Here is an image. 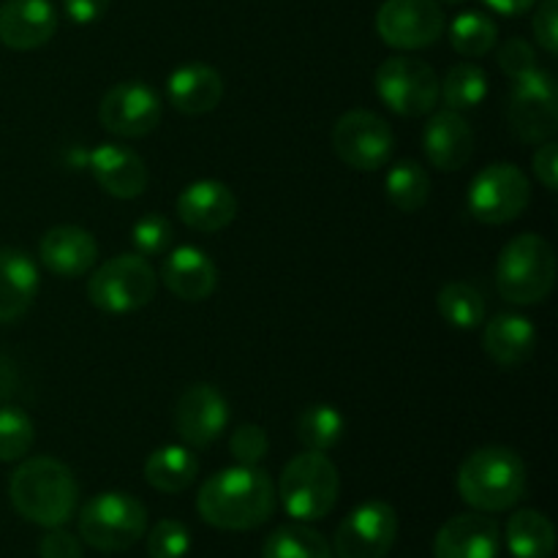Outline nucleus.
Masks as SVG:
<instances>
[{
	"label": "nucleus",
	"instance_id": "obj_1",
	"mask_svg": "<svg viewBox=\"0 0 558 558\" xmlns=\"http://www.w3.org/2000/svg\"><path fill=\"white\" fill-rule=\"evenodd\" d=\"M202 521L221 532H251L270 521L276 485L259 466H229L213 474L196 496Z\"/></svg>",
	"mask_w": 558,
	"mask_h": 558
},
{
	"label": "nucleus",
	"instance_id": "obj_2",
	"mask_svg": "<svg viewBox=\"0 0 558 558\" xmlns=\"http://www.w3.org/2000/svg\"><path fill=\"white\" fill-rule=\"evenodd\" d=\"M11 507L41 529L65 526L76 515L80 485L63 461L36 456L22 461L9 480Z\"/></svg>",
	"mask_w": 558,
	"mask_h": 558
},
{
	"label": "nucleus",
	"instance_id": "obj_3",
	"mask_svg": "<svg viewBox=\"0 0 558 558\" xmlns=\"http://www.w3.org/2000/svg\"><path fill=\"white\" fill-rule=\"evenodd\" d=\"M458 494L477 512L512 510L526 494V463L510 447H480L458 469Z\"/></svg>",
	"mask_w": 558,
	"mask_h": 558
},
{
	"label": "nucleus",
	"instance_id": "obj_4",
	"mask_svg": "<svg viewBox=\"0 0 558 558\" xmlns=\"http://www.w3.org/2000/svg\"><path fill=\"white\" fill-rule=\"evenodd\" d=\"M556 283L554 248L539 234H518L496 259V289L512 305H537L548 300Z\"/></svg>",
	"mask_w": 558,
	"mask_h": 558
},
{
	"label": "nucleus",
	"instance_id": "obj_5",
	"mask_svg": "<svg viewBox=\"0 0 558 558\" xmlns=\"http://www.w3.org/2000/svg\"><path fill=\"white\" fill-rule=\"evenodd\" d=\"M341 490L338 469L325 452H300L283 466L278 480V499L298 521H319L330 515Z\"/></svg>",
	"mask_w": 558,
	"mask_h": 558
},
{
	"label": "nucleus",
	"instance_id": "obj_6",
	"mask_svg": "<svg viewBox=\"0 0 558 558\" xmlns=\"http://www.w3.org/2000/svg\"><path fill=\"white\" fill-rule=\"evenodd\" d=\"M147 510L136 496L123 490H107L80 510V537L104 554L129 550L145 537Z\"/></svg>",
	"mask_w": 558,
	"mask_h": 558
},
{
	"label": "nucleus",
	"instance_id": "obj_7",
	"mask_svg": "<svg viewBox=\"0 0 558 558\" xmlns=\"http://www.w3.org/2000/svg\"><path fill=\"white\" fill-rule=\"evenodd\" d=\"M158 276L150 262L140 254L112 256L96 267L87 281V298L107 314H131L156 298Z\"/></svg>",
	"mask_w": 558,
	"mask_h": 558
},
{
	"label": "nucleus",
	"instance_id": "obj_8",
	"mask_svg": "<svg viewBox=\"0 0 558 558\" xmlns=\"http://www.w3.org/2000/svg\"><path fill=\"white\" fill-rule=\"evenodd\" d=\"M376 96L401 118H423L439 101V76L420 58H387L374 76Z\"/></svg>",
	"mask_w": 558,
	"mask_h": 558
},
{
	"label": "nucleus",
	"instance_id": "obj_9",
	"mask_svg": "<svg viewBox=\"0 0 558 558\" xmlns=\"http://www.w3.org/2000/svg\"><path fill=\"white\" fill-rule=\"evenodd\" d=\"M469 213L480 223L501 227L521 216L532 199V183L515 163H490L469 185Z\"/></svg>",
	"mask_w": 558,
	"mask_h": 558
},
{
	"label": "nucleus",
	"instance_id": "obj_10",
	"mask_svg": "<svg viewBox=\"0 0 558 558\" xmlns=\"http://www.w3.org/2000/svg\"><path fill=\"white\" fill-rule=\"evenodd\" d=\"M510 125L523 142H548L558 131V87L554 74L532 69L512 80L507 101Z\"/></svg>",
	"mask_w": 558,
	"mask_h": 558
},
{
	"label": "nucleus",
	"instance_id": "obj_11",
	"mask_svg": "<svg viewBox=\"0 0 558 558\" xmlns=\"http://www.w3.org/2000/svg\"><path fill=\"white\" fill-rule=\"evenodd\" d=\"M392 145L396 136L390 123L368 109H352L341 114L332 129V147L338 158L357 172H376L385 167L392 156Z\"/></svg>",
	"mask_w": 558,
	"mask_h": 558
},
{
	"label": "nucleus",
	"instance_id": "obj_12",
	"mask_svg": "<svg viewBox=\"0 0 558 558\" xmlns=\"http://www.w3.org/2000/svg\"><path fill=\"white\" fill-rule=\"evenodd\" d=\"M376 33L392 49H425L445 33L439 0H385L376 11Z\"/></svg>",
	"mask_w": 558,
	"mask_h": 558
},
{
	"label": "nucleus",
	"instance_id": "obj_13",
	"mask_svg": "<svg viewBox=\"0 0 558 558\" xmlns=\"http://www.w3.org/2000/svg\"><path fill=\"white\" fill-rule=\"evenodd\" d=\"M398 537V515L387 501H365L336 529L332 554L338 558H385Z\"/></svg>",
	"mask_w": 558,
	"mask_h": 558
},
{
	"label": "nucleus",
	"instance_id": "obj_14",
	"mask_svg": "<svg viewBox=\"0 0 558 558\" xmlns=\"http://www.w3.org/2000/svg\"><path fill=\"white\" fill-rule=\"evenodd\" d=\"M161 96L150 85L131 80L114 85L101 98L98 120H101V125L109 134L125 136V140H140V136H147L161 123Z\"/></svg>",
	"mask_w": 558,
	"mask_h": 558
},
{
	"label": "nucleus",
	"instance_id": "obj_15",
	"mask_svg": "<svg viewBox=\"0 0 558 558\" xmlns=\"http://www.w3.org/2000/svg\"><path fill=\"white\" fill-rule=\"evenodd\" d=\"M229 425V403L213 385H191L174 407V428L191 447H210Z\"/></svg>",
	"mask_w": 558,
	"mask_h": 558
},
{
	"label": "nucleus",
	"instance_id": "obj_16",
	"mask_svg": "<svg viewBox=\"0 0 558 558\" xmlns=\"http://www.w3.org/2000/svg\"><path fill=\"white\" fill-rule=\"evenodd\" d=\"M58 31L52 0H3L0 3V44L16 52L44 47Z\"/></svg>",
	"mask_w": 558,
	"mask_h": 558
},
{
	"label": "nucleus",
	"instance_id": "obj_17",
	"mask_svg": "<svg viewBox=\"0 0 558 558\" xmlns=\"http://www.w3.org/2000/svg\"><path fill=\"white\" fill-rule=\"evenodd\" d=\"M499 523L485 512H463L450 518L434 539L436 558H499Z\"/></svg>",
	"mask_w": 558,
	"mask_h": 558
},
{
	"label": "nucleus",
	"instance_id": "obj_18",
	"mask_svg": "<svg viewBox=\"0 0 558 558\" xmlns=\"http://www.w3.org/2000/svg\"><path fill=\"white\" fill-rule=\"evenodd\" d=\"M178 216L196 232H221L238 216V199L221 180H196L178 196Z\"/></svg>",
	"mask_w": 558,
	"mask_h": 558
},
{
	"label": "nucleus",
	"instance_id": "obj_19",
	"mask_svg": "<svg viewBox=\"0 0 558 558\" xmlns=\"http://www.w3.org/2000/svg\"><path fill=\"white\" fill-rule=\"evenodd\" d=\"M423 150L441 172H458L474 156V131L461 112H436L423 129Z\"/></svg>",
	"mask_w": 558,
	"mask_h": 558
},
{
	"label": "nucleus",
	"instance_id": "obj_20",
	"mask_svg": "<svg viewBox=\"0 0 558 558\" xmlns=\"http://www.w3.org/2000/svg\"><path fill=\"white\" fill-rule=\"evenodd\" d=\"M38 259L49 272L60 278H80L93 270L98 259V243L87 229L52 227L38 243Z\"/></svg>",
	"mask_w": 558,
	"mask_h": 558
},
{
	"label": "nucleus",
	"instance_id": "obj_21",
	"mask_svg": "<svg viewBox=\"0 0 558 558\" xmlns=\"http://www.w3.org/2000/svg\"><path fill=\"white\" fill-rule=\"evenodd\" d=\"M87 167H90L96 183L114 199H136L147 189L145 161L134 150L114 145V142L98 145L87 156Z\"/></svg>",
	"mask_w": 558,
	"mask_h": 558
},
{
	"label": "nucleus",
	"instance_id": "obj_22",
	"mask_svg": "<svg viewBox=\"0 0 558 558\" xmlns=\"http://www.w3.org/2000/svg\"><path fill=\"white\" fill-rule=\"evenodd\" d=\"M161 281L167 283L174 298L185 300V303H199L216 292V262L196 245H180L163 259Z\"/></svg>",
	"mask_w": 558,
	"mask_h": 558
},
{
	"label": "nucleus",
	"instance_id": "obj_23",
	"mask_svg": "<svg viewBox=\"0 0 558 558\" xmlns=\"http://www.w3.org/2000/svg\"><path fill=\"white\" fill-rule=\"evenodd\" d=\"M41 276L31 254L20 248H0V325L16 322L31 311Z\"/></svg>",
	"mask_w": 558,
	"mask_h": 558
},
{
	"label": "nucleus",
	"instance_id": "obj_24",
	"mask_svg": "<svg viewBox=\"0 0 558 558\" xmlns=\"http://www.w3.org/2000/svg\"><path fill=\"white\" fill-rule=\"evenodd\" d=\"M167 98L178 112L207 114L221 104L223 80L213 65L185 63L169 74Z\"/></svg>",
	"mask_w": 558,
	"mask_h": 558
},
{
	"label": "nucleus",
	"instance_id": "obj_25",
	"mask_svg": "<svg viewBox=\"0 0 558 558\" xmlns=\"http://www.w3.org/2000/svg\"><path fill=\"white\" fill-rule=\"evenodd\" d=\"M483 349L501 368H518L537 349V330L523 314H496L483 330Z\"/></svg>",
	"mask_w": 558,
	"mask_h": 558
},
{
	"label": "nucleus",
	"instance_id": "obj_26",
	"mask_svg": "<svg viewBox=\"0 0 558 558\" xmlns=\"http://www.w3.org/2000/svg\"><path fill=\"white\" fill-rule=\"evenodd\" d=\"M199 461L189 447L163 445L145 461V480L161 494H183L194 485Z\"/></svg>",
	"mask_w": 558,
	"mask_h": 558
},
{
	"label": "nucleus",
	"instance_id": "obj_27",
	"mask_svg": "<svg viewBox=\"0 0 558 558\" xmlns=\"http://www.w3.org/2000/svg\"><path fill=\"white\" fill-rule=\"evenodd\" d=\"M505 539L512 558H550L556 550L554 523L537 510H518L507 521Z\"/></svg>",
	"mask_w": 558,
	"mask_h": 558
},
{
	"label": "nucleus",
	"instance_id": "obj_28",
	"mask_svg": "<svg viewBox=\"0 0 558 558\" xmlns=\"http://www.w3.org/2000/svg\"><path fill=\"white\" fill-rule=\"evenodd\" d=\"M262 558H332V548L316 529L287 523L265 539Z\"/></svg>",
	"mask_w": 558,
	"mask_h": 558
},
{
	"label": "nucleus",
	"instance_id": "obj_29",
	"mask_svg": "<svg viewBox=\"0 0 558 558\" xmlns=\"http://www.w3.org/2000/svg\"><path fill=\"white\" fill-rule=\"evenodd\" d=\"M385 191L390 196L392 205L403 213H417L428 205L430 199V178L420 161H398L396 167L387 172Z\"/></svg>",
	"mask_w": 558,
	"mask_h": 558
},
{
	"label": "nucleus",
	"instance_id": "obj_30",
	"mask_svg": "<svg viewBox=\"0 0 558 558\" xmlns=\"http://www.w3.org/2000/svg\"><path fill=\"white\" fill-rule=\"evenodd\" d=\"M343 428V414L338 412L330 403H314V407L303 409L298 417L294 434H298L300 445L311 452H327L341 441Z\"/></svg>",
	"mask_w": 558,
	"mask_h": 558
},
{
	"label": "nucleus",
	"instance_id": "obj_31",
	"mask_svg": "<svg viewBox=\"0 0 558 558\" xmlns=\"http://www.w3.org/2000/svg\"><path fill=\"white\" fill-rule=\"evenodd\" d=\"M436 305H439L441 319L458 330H474L485 322V298L477 287L466 281L445 283L439 298H436Z\"/></svg>",
	"mask_w": 558,
	"mask_h": 558
},
{
	"label": "nucleus",
	"instance_id": "obj_32",
	"mask_svg": "<svg viewBox=\"0 0 558 558\" xmlns=\"http://www.w3.org/2000/svg\"><path fill=\"white\" fill-rule=\"evenodd\" d=\"M439 96L445 98L447 109L452 112H466L480 107L488 96V74L477 63L452 65L439 82Z\"/></svg>",
	"mask_w": 558,
	"mask_h": 558
},
{
	"label": "nucleus",
	"instance_id": "obj_33",
	"mask_svg": "<svg viewBox=\"0 0 558 558\" xmlns=\"http://www.w3.org/2000/svg\"><path fill=\"white\" fill-rule=\"evenodd\" d=\"M499 41V27L483 11H463L450 25V44L463 58H483Z\"/></svg>",
	"mask_w": 558,
	"mask_h": 558
},
{
	"label": "nucleus",
	"instance_id": "obj_34",
	"mask_svg": "<svg viewBox=\"0 0 558 558\" xmlns=\"http://www.w3.org/2000/svg\"><path fill=\"white\" fill-rule=\"evenodd\" d=\"M36 441V425L22 409L0 407V461L14 463L31 452Z\"/></svg>",
	"mask_w": 558,
	"mask_h": 558
},
{
	"label": "nucleus",
	"instance_id": "obj_35",
	"mask_svg": "<svg viewBox=\"0 0 558 558\" xmlns=\"http://www.w3.org/2000/svg\"><path fill=\"white\" fill-rule=\"evenodd\" d=\"M191 550V532L180 521H161L147 532V556L183 558Z\"/></svg>",
	"mask_w": 558,
	"mask_h": 558
},
{
	"label": "nucleus",
	"instance_id": "obj_36",
	"mask_svg": "<svg viewBox=\"0 0 558 558\" xmlns=\"http://www.w3.org/2000/svg\"><path fill=\"white\" fill-rule=\"evenodd\" d=\"M172 234L174 232L169 218L150 213V216H142L140 221L134 223V229H131V243H134L140 256H158L169 248Z\"/></svg>",
	"mask_w": 558,
	"mask_h": 558
},
{
	"label": "nucleus",
	"instance_id": "obj_37",
	"mask_svg": "<svg viewBox=\"0 0 558 558\" xmlns=\"http://www.w3.org/2000/svg\"><path fill=\"white\" fill-rule=\"evenodd\" d=\"M267 450H270V439L262 425H240L229 439V452L240 466H259Z\"/></svg>",
	"mask_w": 558,
	"mask_h": 558
},
{
	"label": "nucleus",
	"instance_id": "obj_38",
	"mask_svg": "<svg viewBox=\"0 0 558 558\" xmlns=\"http://www.w3.org/2000/svg\"><path fill=\"white\" fill-rule=\"evenodd\" d=\"M499 69L505 71L510 80H518V76L529 74L532 69H537V58H534V47L523 38H510L499 47Z\"/></svg>",
	"mask_w": 558,
	"mask_h": 558
},
{
	"label": "nucleus",
	"instance_id": "obj_39",
	"mask_svg": "<svg viewBox=\"0 0 558 558\" xmlns=\"http://www.w3.org/2000/svg\"><path fill=\"white\" fill-rule=\"evenodd\" d=\"M532 31L545 52H558V0H537V14L532 20Z\"/></svg>",
	"mask_w": 558,
	"mask_h": 558
},
{
	"label": "nucleus",
	"instance_id": "obj_40",
	"mask_svg": "<svg viewBox=\"0 0 558 558\" xmlns=\"http://www.w3.org/2000/svg\"><path fill=\"white\" fill-rule=\"evenodd\" d=\"M38 556L41 558H82V543L63 526L47 529L38 545Z\"/></svg>",
	"mask_w": 558,
	"mask_h": 558
},
{
	"label": "nucleus",
	"instance_id": "obj_41",
	"mask_svg": "<svg viewBox=\"0 0 558 558\" xmlns=\"http://www.w3.org/2000/svg\"><path fill=\"white\" fill-rule=\"evenodd\" d=\"M532 169L545 189L548 191L558 189V145L554 140L539 142L537 153L532 156Z\"/></svg>",
	"mask_w": 558,
	"mask_h": 558
},
{
	"label": "nucleus",
	"instance_id": "obj_42",
	"mask_svg": "<svg viewBox=\"0 0 558 558\" xmlns=\"http://www.w3.org/2000/svg\"><path fill=\"white\" fill-rule=\"evenodd\" d=\"M109 9V0H63V11L76 25H93Z\"/></svg>",
	"mask_w": 558,
	"mask_h": 558
},
{
	"label": "nucleus",
	"instance_id": "obj_43",
	"mask_svg": "<svg viewBox=\"0 0 558 558\" xmlns=\"http://www.w3.org/2000/svg\"><path fill=\"white\" fill-rule=\"evenodd\" d=\"M496 14H505V16H518V14H526L529 9L537 5V0H485Z\"/></svg>",
	"mask_w": 558,
	"mask_h": 558
},
{
	"label": "nucleus",
	"instance_id": "obj_44",
	"mask_svg": "<svg viewBox=\"0 0 558 558\" xmlns=\"http://www.w3.org/2000/svg\"><path fill=\"white\" fill-rule=\"evenodd\" d=\"M14 385H16V374L11 371V363L9 360L0 357V401H3V398H9L11 392L16 390Z\"/></svg>",
	"mask_w": 558,
	"mask_h": 558
},
{
	"label": "nucleus",
	"instance_id": "obj_45",
	"mask_svg": "<svg viewBox=\"0 0 558 558\" xmlns=\"http://www.w3.org/2000/svg\"><path fill=\"white\" fill-rule=\"evenodd\" d=\"M441 3H463V0H441Z\"/></svg>",
	"mask_w": 558,
	"mask_h": 558
}]
</instances>
